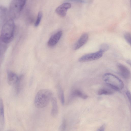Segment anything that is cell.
Instances as JSON below:
<instances>
[{
	"label": "cell",
	"instance_id": "obj_20",
	"mask_svg": "<svg viewBox=\"0 0 131 131\" xmlns=\"http://www.w3.org/2000/svg\"><path fill=\"white\" fill-rule=\"evenodd\" d=\"M124 38L127 42L129 44H130L131 42V34L129 32H126L125 33L124 35Z\"/></svg>",
	"mask_w": 131,
	"mask_h": 131
},
{
	"label": "cell",
	"instance_id": "obj_10",
	"mask_svg": "<svg viewBox=\"0 0 131 131\" xmlns=\"http://www.w3.org/2000/svg\"><path fill=\"white\" fill-rule=\"evenodd\" d=\"M19 77L14 72L8 71L7 72V81L8 84L11 85L16 84L18 81Z\"/></svg>",
	"mask_w": 131,
	"mask_h": 131
},
{
	"label": "cell",
	"instance_id": "obj_24",
	"mask_svg": "<svg viewBox=\"0 0 131 131\" xmlns=\"http://www.w3.org/2000/svg\"><path fill=\"white\" fill-rule=\"evenodd\" d=\"M105 125H103L101 126L99 128L97 131H104L105 128Z\"/></svg>",
	"mask_w": 131,
	"mask_h": 131
},
{
	"label": "cell",
	"instance_id": "obj_22",
	"mask_svg": "<svg viewBox=\"0 0 131 131\" xmlns=\"http://www.w3.org/2000/svg\"><path fill=\"white\" fill-rule=\"evenodd\" d=\"M71 2L77 3H82L85 2V1L83 0H67L66 1V2Z\"/></svg>",
	"mask_w": 131,
	"mask_h": 131
},
{
	"label": "cell",
	"instance_id": "obj_5",
	"mask_svg": "<svg viewBox=\"0 0 131 131\" xmlns=\"http://www.w3.org/2000/svg\"><path fill=\"white\" fill-rule=\"evenodd\" d=\"M103 53L99 50L97 52L88 53L84 55L80 58L79 61L84 62L96 60L101 58Z\"/></svg>",
	"mask_w": 131,
	"mask_h": 131
},
{
	"label": "cell",
	"instance_id": "obj_21",
	"mask_svg": "<svg viewBox=\"0 0 131 131\" xmlns=\"http://www.w3.org/2000/svg\"><path fill=\"white\" fill-rule=\"evenodd\" d=\"M66 123L65 119H63L62 123L59 127V129L60 131H64L66 129Z\"/></svg>",
	"mask_w": 131,
	"mask_h": 131
},
{
	"label": "cell",
	"instance_id": "obj_9",
	"mask_svg": "<svg viewBox=\"0 0 131 131\" xmlns=\"http://www.w3.org/2000/svg\"><path fill=\"white\" fill-rule=\"evenodd\" d=\"M88 37L87 33H85L83 34L76 43L74 49L76 50L78 49L84 45L87 41Z\"/></svg>",
	"mask_w": 131,
	"mask_h": 131
},
{
	"label": "cell",
	"instance_id": "obj_2",
	"mask_svg": "<svg viewBox=\"0 0 131 131\" xmlns=\"http://www.w3.org/2000/svg\"><path fill=\"white\" fill-rule=\"evenodd\" d=\"M52 96V92L48 89L40 90L36 94L34 99V104L37 108H41L46 106Z\"/></svg>",
	"mask_w": 131,
	"mask_h": 131
},
{
	"label": "cell",
	"instance_id": "obj_18",
	"mask_svg": "<svg viewBox=\"0 0 131 131\" xmlns=\"http://www.w3.org/2000/svg\"><path fill=\"white\" fill-rule=\"evenodd\" d=\"M42 14L41 12H39L38 14L35 23V27L38 26L39 25L42 17Z\"/></svg>",
	"mask_w": 131,
	"mask_h": 131
},
{
	"label": "cell",
	"instance_id": "obj_25",
	"mask_svg": "<svg viewBox=\"0 0 131 131\" xmlns=\"http://www.w3.org/2000/svg\"><path fill=\"white\" fill-rule=\"evenodd\" d=\"M127 63L129 64L130 65V60H127L126 61Z\"/></svg>",
	"mask_w": 131,
	"mask_h": 131
},
{
	"label": "cell",
	"instance_id": "obj_7",
	"mask_svg": "<svg viewBox=\"0 0 131 131\" xmlns=\"http://www.w3.org/2000/svg\"><path fill=\"white\" fill-rule=\"evenodd\" d=\"M117 67L119 74L123 78L125 79L129 78L130 75V72L127 67L119 63L117 64Z\"/></svg>",
	"mask_w": 131,
	"mask_h": 131
},
{
	"label": "cell",
	"instance_id": "obj_3",
	"mask_svg": "<svg viewBox=\"0 0 131 131\" xmlns=\"http://www.w3.org/2000/svg\"><path fill=\"white\" fill-rule=\"evenodd\" d=\"M26 0H12L9 7V14L10 18L13 19L19 18Z\"/></svg>",
	"mask_w": 131,
	"mask_h": 131
},
{
	"label": "cell",
	"instance_id": "obj_26",
	"mask_svg": "<svg viewBox=\"0 0 131 131\" xmlns=\"http://www.w3.org/2000/svg\"><path fill=\"white\" fill-rule=\"evenodd\" d=\"M2 54V52L0 50V57L1 56V55Z\"/></svg>",
	"mask_w": 131,
	"mask_h": 131
},
{
	"label": "cell",
	"instance_id": "obj_15",
	"mask_svg": "<svg viewBox=\"0 0 131 131\" xmlns=\"http://www.w3.org/2000/svg\"><path fill=\"white\" fill-rule=\"evenodd\" d=\"M71 96L73 97H80L84 99H86L88 97L87 95L84 94L78 89H75L71 93Z\"/></svg>",
	"mask_w": 131,
	"mask_h": 131
},
{
	"label": "cell",
	"instance_id": "obj_8",
	"mask_svg": "<svg viewBox=\"0 0 131 131\" xmlns=\"http://www.w3.org/2000/svg\"><path fill=\"white\" fill-rule=\"evenodd\" d=\"M62 35V32L60 30L52 35L48 41V45L50 47L55 46L60 39Z\"/></svg>",
	"mask_w": 131,
	"mask_h": 131
},
{
	"label": "cell",
	"instance_id": "obj_12",
	"mask_svg": "<svg viewBox=\"0 0 131 131\" xmlns=\"http://www.w3.org/2000/svg\"><path fill=\"white\" fill-rule=\"evenodd\" d=\"M52 107L51 114L52 116L54 117L57 115L58 112V108L57 99L54 97H52L51 99Z\"/></svg>",
	"mask_w": 131,
	"mask_h": 131
},
{
	"label": "cell",
	"instance_id": "obj_6",
	"mask_svg": "<svg viewBox=\"0 0 131 131\" xmlns=\"http://www.w3.org/2000/svg\"><path fill=\"white\" fill-rule=\"evenodd\" d=\"M71 4L69 3L66 2L60 5L55 10L56 13L60 16L63 17L67 14L68 10L70 8Z\"/></svg>",
	"mask_w": 131,
	"mask_h": 131
},
{
	"label": "cell",
	"instance_id": "obj_23",
	"mask_svg": "<svg viewBox=\"0 0 131 131\" xmlns=\"http://www.w3.org/2000/svg\"><path fill=\"white\" fill-rule=\"evenodd\" d=\"M126 94L127 96V97L130 101V102L131 95H130V92L128 91H127L126 92Z\"/></svg>",
	"mask_w": 131,
	"mask_h": 131
},
{
	"label": "cell",
	"instance_id": "obj_11",
	"mask_svg": "<svg viewBox=\"0 0 131 131\" xmlns=\"http://www.w3.org/2000/svg\"><path fill=\"white\" fill-rule=\"evenodd\" d=\"M8 14L7 8L2 6H0V27L2 26L6 21Z\"/></svg>",
	"mask_w": 131,
	"mask_h": 131
},
{
	"label": "cell",
	"instance_id": "obj_14",
	"mask_svg": "<svg viewBox=\"0 0 131 131\" xmlns=\"http://www.w3.org/2000/svg\"><path fill=\"white\" fill-rule=\"evenodd\" d=\"M57 92L61 104L64 105L65 103L64 94L63 91L60 84H58L57 86Z\"/></svg>",
	"mask_w": 131,
	"mask_h": 131
},
{
	"label": "cell",
	"instance_id": "obj_17",
	"mask_svg": "<svg viewBox=\"0 0 131 131\" xmlns=\"http://www.w3.org/2000/svg\"><path fill=\"white\" fill-rule=\"evenodd\" d=\"M7 45L3 42L0 36V50L2 53L6 50L7 48Z\"/></svg>",
	"mask_w": 131,
	"mask_h": 131
},
{
	"label": "cell",
	"instance_id": "obj_1",
	"mask_svg": "<svg viewBox=\"0 0 131 131\" xmlns=\"http://www.w3.org/2000/svg\"><path fill=\"white\" fill-rule=\"evenodd\" d=\"M15 25L14 19L10 18L6 21L2 27L0 36L4 42L6 44L13 40L14 34Z\"/></svg>",
	"mask_w": 131,
	"mask_h": 131
},
{
	"label": "cell",
	"instance_id": "obj_13",
	"mask_svg": "<svg viewBox=\"0 0 131 131\" xmlns=\"http://www.w3.org/2000/svg\"><path fill=\"white\" fill-rule=\"evenodd\" d=\"M0 122L2 126H4L5 123L4 109L3 99L0 98Z\"/></svg>",
	"mask_w": 131,
	"mask_h": 131
},
{
	"label": "cell",
	"instance_id": "obj_4",
	"mask_svg": "<svg viewBox=\"0 0 131 131\" xmlns=\"http://www.w3.org/2000/svg\"><path fill=\"white\" fill-rule=\"evenodd\" d=\"M105 82L112 88L116 90L122 89L124 85L122 81L118 77L111 73L104 74L103 77Z\"/></svg>",
	"mask_w": 131,
	"mask_h": 131
},
{
	"label": "cell",
	"instance_id": "obj_19",
	"mask_svg": "<svg viewBox=\"0 0 131 131\" xmlns=\"http://www.w3.org/2000/svg\"><path fill=\"white\" fill-rule=\"evenodd\" d=\"M109 48V47L108 45L106 44H103L100 46L99 50L103 53L108 50Z\"/></svg>",
	"mask_w": 131,
	"mask_h": 131
},
{
	"label": "cell",
	"instance_id": "obj_16",
	"mask_svg": "<svg viewBox=\"0 0 131 131\" xmlns=\"http://www.w3.org/2000/svg\"><path fill=\"white\" fill-rule=\"evenodd\" d=\"M113 92L112 91L108 89H101L99 91L98 94L100 95H110L112 94Z\"/></svg>",
	"mask_w": 131,
	"mask_h": 131
}]
</instances>
